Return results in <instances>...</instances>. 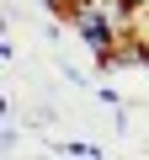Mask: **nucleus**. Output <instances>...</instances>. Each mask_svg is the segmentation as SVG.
Masks as SVG:
<instances>
[{"instance_id":"1","label":"nucleus","mask_w":149,"mask_h":160,"mask_svg":"<svg viewBox=\"0 0 149 160\" xmlns=\"http://www.w3.org/2000/svg\"><path fill=\"white\" fill-rule=\"evenodd\" d=\"M74 32H80V43L96 53V64L123 43V22L112 16V6H101V0H85V6L74 11Z\"/></svg>"},{"instance_id":"2","label":"nucleus","mask_w":149,"mask_h":160,"mask_svg":"<svg viewBox=\"0 0 149 160\" xmlns=\"http://www.w3.org/2000/svg\"><path fill=\"white\" fill-rule=\"evenodd\" d=\"M80 6H85V0H48V11H53V16H69V22H74Z\"/></svg>"}]
</instances>
